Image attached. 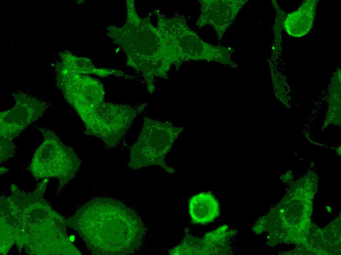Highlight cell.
<instances>
[{
	"label": "cell",
	"mask_w": 341,
	"mask_h": 255,
	"mask_svg": "<svg viewBox=\"0 0 341 255\" xmlns=\"http://www.w3.org/2000/svg\"><path fill=\"white\" fill-rule=\"evenodd\" d=\"M49 180L43 179L28 193L11 184V195L0 199V219L12 229L20 253L81 255L67 234V219L43 197Z\"/></svg>",
	"instance_id": "1"
},
{
	"label": "cell",
	"mask_w": 341,
	"mask_h": 255,
	"mask_svg": "<svg viewBox=\"0 0 341 255\" xmlns=\"http://www.w3.org/2000/svg\"><path fill=\"white\" fill-rule=\"evenodd\" d=\"M93 255H125L142 246L146 229L139 215L122 202L93 199L67 219Z\"/></svg>",
	"instance_id": "2"
},
{
	"label": "cell",
	"mask_w": 341,
	"mask_h": 255,
	"mask_svg": "<svg viewBox=\"0 0 341 255\" xmlns=\"http://www.w3.org/2000/svg\"><path fill=\"white\" fill-rule=\"evenodd\" d=\"M126 7L125 23L109 26L108 35L125 53L127 65L142 73L152 93L156 77H167L172 65L179 67L177 57L167 36L152 24L150 13L141 17L133 0H126Z\"/></svg>",
	"instance_id": "3"
},
{
	"label": "cell",
	"mask_w": 341,
	"mask_h": 255,
	"mask_svg": "<svg viewBox=\"0 0 341 255\" xmlns=\"http://www.w3.org/2000/svg\"><path fill=\"white\" fill-rule=\"evenodd\" d=\"M157 27L168 38L175 51L179 67L182 63L202 61L219 63L235 68L233 49L230 47L214 45L203 40L188 26L180 16L169 17L155 10Z\"/></svg>",
	"instance_id": "4"
},
{
	"label": "cell",
	"mask_w": 341,
	"mask_h": 255,
	"mask_svg": "<svg viewBox=\"0 0 341 255\" xmlns=\"http://www.w3.org/2000/svg\"><path fill=\"white\" fill-rule=\"evenodd\" d=\"M39 129L44 141L35 152L28 169L36 179L56 178L62 187L73 179L80 167V160L54 132L42 128Z\"/></svg>",
	"instance_id": "5"
},
{
	"label": "cell",
	"mask_w": 341,
	"mask_h": 255,
	"mask_svg": "<svg viewBox=\"0 0 341 255\" xmlns=\"http://www.w3.org/2000/svg\"><path fill=\"white\" fill-rule=\"evenodd\" d=\"M180 131L170 124L145 118L140 136L130 149L129 167L137 170L159 165L169 173L174 172V169L166 164L165 157Z\"/></svg>",
	"instance_id": "6"
},
{
	"label": "cell",
	"mask_w": 341,
	"mask_h": 255,
	"mask_svg": "<svg viewBox=\"0 0 341 255\" xmlns=\"http://www.w3.org/2000/svg\"><path fill=\"white\" fill-rule=\"evenodd\" d=\"M57 80L67 101L84 125L88 124L104 102L102 84L96 78L70 71L59 74Z\"/></svg>",
	"instance_id": "7"
},
{
	"label": "cell",
	"mask_w": 341,
	"mask_h": 255,
	"mask_svg": "<svg viewBox=\"0 0 341 255\" xmlns=\"http://www.w3.org/2000/svg\"><path fill=\"white\" fill-rule=\"evenodd\" d=\"M146 105V103H143L132 106L104 102L85 126V134L100 138L107 146H114L119 142Z\"/></svg>",
	"instance_id": "8"
},
{
	"label": "cell",
	"mask_w": 341,
	"mask_h": 255,
	"mask_svg": "<svg viewBox=\"0 0 341 255\" xmlns=\"http://www.w3.org/2000/svg\"><path fill=\"white\" fill-rule=\"evenodd\" d=\"M15 101L13 108L0 113V136L11 140L40 117L46 109L41 101L23 93L15 96Z\"/></svg>",
	"instance_id": "9"
},
{
	"label": "cell",
	"mask_w": 341,
	"mask_h": 255,
	"mask_svg": "<svg viewBox=\"0 0 341 255\" xmlns=\"http://www.w3.org/2000/svg\"><path fill=\"white\" fill-rule=\"evenodd\" d=\"M247 0H200V13L195 26H206L215 31L219 45L225 32L236 19Z\"/></svg>",
	"instance_id": "10"
},
{
	"label": "cell",
	"mask_w": 341,
	"mask_h": 255,
	"mask_svg": "<svg viewBox=\"0 0 341 255\" xmlns=\"http://www.w3.org/2000/svg\"><path fill=\"white\" fill-rule=\"evenodd\" d=\"M224 225L207 232L203 237L186 234L181 242L169 251L172 255H212L227 254L229 239L235 231Z\"/></svg>",
	"instance_id": "11"
},
{
	"label": "cell",
	"mask_w": 341,
	"mask_h": 255,
	"mask_svg": "<svg viewBox=\"0 0 341 255\" xmlns=\"http://www.w3.org/2000/svg\"><path fill=\"white\" fill-rule=\"evenodd\" d=\"M318 2L317 0L304 1L296 10L287 15L283 26L288 34L301 37L308 34L315 19Z\"/></svg>",
	"instance_id": "12"
},
{
	"label": "cell",
	"mask_w": 341,
	"mask_h": 255,
	"mask_svg": "<svg viewBox=\"0 0 341 255\" xmlns=\"http://www.w3.org/2000/svg\"><path fill=\"white\" fill-rule=\"evenodd\" d=\"M189 210L192 222L201 225L212 222L220 214L219 203L209 192H201L192 196L189 201Z\"/></svg>",
	"instance_id": "13"
},
{
	"label": "cell",
	"mask_w": 341,
	"mask_h": 255,
	"mask_svg": "<svg viewBox=\"0 0 341 255\" xmlns=\"http://www.w3.org/2000/svg\"><path fill=\"white\" fill-rule=\"evenodd\" d=\"M15 242V237L12 229L0 219V254H7Z\"/></svg>",
	"instance_id": "14"
},
{
	"label": "cell",
	"mask_w": 341,
	"mask_h": 255,
	"mask_svg": "<svg viewBox=\"0 0 341 255\" xmlns=\"http://www.w3.org/2000/svg\"><path fill=\"white\" fill-rule=\"evenodd\" d=\"M0 162L13 155L14 145L13 140L0 136Z\"/></svg>",
	"instance_id": "15"
},
{
	"label": "cell",
	"mask_w": 341,
	"mask_h": 255,
	"mask_svg": "<svg viewBox=\"0 0 341 255\" xmlns=\"http://www.w3.org/2000/svg\"><path fill=\"white\" fill-rule=\"evenodd\" d=\"M9 170L5 167H0V175L3 174L6 172H7Z\"/></svg>",
	"instance_id": "16"
},
{
	"label": "cell",
	"mask_w": 341,
	"mask_h": 255,
	"mask_svg": "<svg viewBox=\"0 0 341 255\" xmlns=\"http://www.w3.org/2000/svg\"><path fill=\"white\" fill-rule=\"evenodd\" d=\"M69 239L71 241L73 242L75 239V236L74 235H71L69 236Z\"/></svg>",
	"instance_id": "17"
},
{
	"label": "cell",
	"mask_w": 341,
	"mask_h": 255,
	"mask_svg": "<svg viewBox=\"0 0 341 255\" xmlns=\"http://www.w3.org/2000/svg\"><path fill=\"white\" fill-rule=\"evenodd\" d=\"M327 210H328L329 212H330V210H331V208L329 207H326Z\"/></svg>",
	"instance_id": "18"
},
{
	"label": "cell",
	"mask_w": 341,
	"mask_h": 255,
	"mask_svg": "<svg viewBox=\"0 0 341 255\" xmlns=\"http://www.w3.org/2000/svg\"><path fill=\"white\" fill-rule=\"evenodd\" d=\"M283 212V210H281V212L282 213Z\"/></svg>",
	"instance_id": "19"
}]
</instances>
